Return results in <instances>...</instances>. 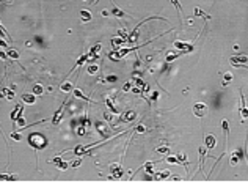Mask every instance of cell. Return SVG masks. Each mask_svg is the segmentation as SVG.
I'll return each instance as SVG.
<instances>
[{
    "instance_id": "d4e9b609",
    "label": "cell",
    "mask_w": 248,
    "mask_h": 192,
    "mask_svg": "<svg viewBox=\"0 0 248 192\" xmlns=\"http://www.w3.org/2000/svg\"><path fill=\"white\" fill-rule=\"evenodd\" d=\"M105 106H107V107H108V109H110V110H112L113 113H119V110H118V109H116V107L113 106L112 99H107V101H105Z\"/></svg>"
},
{
    "instance_id": "d6a6232c",
    "label": "cell",
    "mask_w": 248,
    "mask_h": 192,
    "mask_svg": "<svg viewBox=\"0 0 248 192\" xmlns=\"http://www.w3.org/2000/svg\"><path fill=\"white\" fill-rule=\"evenodd\" d=\"M157 99H159V91H153V94H151V102L156 104Z\"/></svg>"
},
{
    "instance_id": "44dd1931",
    "label": "cell",
    "mask_w": 248,
    "mask_h": 192,
    "mask_svg": "<svg viewBox=\"0 0 248 192\" xmlns=\"http://www.w3.org/2000/svg\"><path fill=\"white\" fill-rule=\"evenodd\" d=\"M232 79H234L232 73H225V74H223V82H222V85H223V87H226V85H228Z\"/></svg>"
},
{
    "instance_id": "3957f363",
    "label": "cell",
    "mask_w": 248,
    "mask_h": 192,
    "mask_svg": "<svg viewBox=\"0 0 248 192\" xmlns=\"http://www.w3.org/2000/svg\"><path fill=\"white\" fill-rule=\"evenodd\" d=\"M193 113L198 116V118H203L209 113V107L204 104V102H195L193 104Z\"/></svg>"
},
{
    "instance_id": "5b68a950",
    "label": "cell",
    "mask_w": 248,
    "mask_h": 192,
    "mask_svg": "<svg viewBox=\"0 0 248 192\" xmlns=\"http://www.w3.org/2000/svg\"><path fill=\"white\" fill-rule=\"evenodd\" d=\"M239 112H240L242 120H246V118H248V107L245 106V98H243V94H240V107H239Z\"/></svg>"
},
{
    "instance_id": "ba28073f",
    "label": "cell",
    "mask_w": 248,
    "mask_h": 192,
    "mask_svg": "<svg viewBox=\"0 0 248 192\" xmlns=\"http://www.w3.org/2000/svg\"><path fill=\"white\" fill-rule=\"evenodd\" d=\"M204 143H206V147H207V150H212L213 147L217 145V139H215V137H213L212 134H209V135H206Z\"/></svg>"
},
{
    "instance_id": "74e56055",
    "label": "cell",
    "mask_w": 248,
    "mask_h": 192,
    "mask_svg": "<svg viewBox=\"0 0 248 192\" xmlns=\"http://www.w3.org/2000/svg\"><path fill=\"white\" fill-rule=\"evenodd\" d=\"M83 2H86V0H83ZM91 2H94V3H98V2H99V0H91Z\"/></svg>"
},
{
    "instance_id": "9c48e42d",
    "label": "cell",
    "mask_w": 248,
    "mask_h": 192,
    "mask_svg": "<svg viewBox=\"0 0 248 192\" xmlns=\"http://www.w3.org/2000/svg\"><path fill=\"white\" fill-rule=\"evenodd\" d=\"M52 162L53 164H57V167L60 169V170H68L69 169V166L71 164H68V162H65V161H61V157L58 156V157H55V159H52Z\"/></svg>"
},
{
    "instance_id": "f546056e",
    "label": "cell",
    "mask_w": 248,
    "mask_h": 192,
    "mask_svg": "<svg viewBox=\"0 0 248 192\" xmlns=\"http://www.w3.org/2000/svg\"><path fill=\"white\" fill-rule=\"evenodd\" d=\"M82 161H83L82 157H77V159H74V161L71 162V169H77L80 164H82Z\"/></svg>"
},
{
    "instance_id": "4fadbf2b",
    "label": "cell",
    "mask_w": 248,
    "mask_h": 192,
    "mask_svg": "<svg viewBox=\"0 0 248 192\" xmlns=\"http://www.w3.org/2000/svg\"><path fill=\"white\" fill-rule=\"evenodd\" d=\"M74 96H75V98H79V99H83V101H86V102H94L93 99H89L88 98V96H85L83 94V91H82V90H79V88H74Z\"/></svg>"
},
{
    "instance_id": "83f0119b",
    "label": "cell",
    "mask_w": 248,
    "mask_h": 192,
    "mask_svg": "<svg viewBox=\"0 0 248 192\" xmlns=\"http://www.w3.org/2000/svg\"><path fill=\"white\" fill-rule=\"evenodd\" d=\"M86 71H88V74H96V73L99 71V66L98 65H89Z\"/></svg>"
},
{
    "instance_id": "4dcf8cb0",
    "label": "cell",
    "mask_w": 248,
    "mask_h": 192,
    "mask_svg": "<svg viewBox=\"0 0 248 192\" xmlns=\"http://www.w3.org/2000/svg\"><path fill=\"white\" fill-rule=\"evenodd\" d=\"M156 151L160 153V154H168V153H170V148H168V147H159Z\"/></svg>"
},
{
    "instance_id": "8992f818",
    "label": "cell",
    "mask_w": 248,
    "mask_h": 192,
    "mask_svg": "<svg viewBox=\"0 0 248 192\" xmlns=\"http://www.w3.org/2000/svg\"><path fill=\"white\" fill-rule=\"evenodd\" d=\"M110 14H112V16H115V17H129L127 14H126V13H124L122 10H119L118 8V6H116L113 2H112V10H110Z\"/></svg>"
},
{
    "instance_id": "836d02e7",
    "label": "cell",
    "mask_w": 248,
    "mask_h": 192,
    "mask_svg": "<svg viewBox=\"0 0 248 192\" xmlns=\"http://www.w3.org/2000/svg\"><path fill=\"white\" fill-rule=\"evenodd\" d=\"M2 180H10V181H16L17 176L16 175H2Z\"/></svg>"
},
{
    "instance_id": "8d00e7d4",
    "label": "cell",
    "mask_w": 248,
    "mask_h": 192,
    "mask_svg": "<svg viewBox=\"0 0 248 192\" xmlns=\"http://www.w3.org/2000/svg\"><path fill=\"white\" fill-rule=\"evenodd\" d=\"M170 2H171V3H173V5L176 6V10L179 11V14H181V5H179V2H177V0H170Z\"/></svg>"
},
{
    "instance_id": "ffe728a7",
    "label": "cell",
    "mask_w": 248,
    "mask_h": 192,
    "mask_svg": "<svg viewBox=\"0 0 248 192\" xmlns=\"http://www.w3.org/2000/svg\"><path fill=\"white\" fill-rule=\"evenodd\" d=\"M86 60H89V57H88V55H85V54H83V55H80V58L77 60V63H75V66L72 68V70H79V68H80L82 65H83ZM72 70H71V71H72Z\"/></svg>"
},
{
    "instance_id": "7a4b0ae2",
    "label": "cell",
    "mask_w": 248,
    "mask_h": 192,
    "mask_svg": "<svg viewBox=\"0 0 248 192\" xmlns=\"http://www.w3.org/2000/svg\"><path fill=\"white\" fill-rule=\"evenodd\" d=\"M229 63L234 66V68H243L245 63H248V57L243 55V54H239V55H232L229 58Z\"/></svg>"
},
{
    "instance_id": "5bb4252c",
    "label": "cell",
    "mask_w": 248,
    "mask_h": 192,
    "mask_svg": "<svg viewBox=\"0 0 248 192\" xmlns=\"http://www.w3.org/2000/svg\"><path fill=\"white\" fill-rule=\"evenodd\" d=\"M176 157H177V161H179V166H184L185 169L189 167V161H187V156H185V154L177 153V154H176Z\"/></svg>"
},
{
    "instance_id": "6da1fadb",
    "label": "cell",
    "mask_w": 248,
    "mask_h": 192,
    "mask_svg": "<svg viewBox=\"0 0 248 192\" xmlns=\"http://www.w3.org/2000/svg\"><path fill=\"white\" fill-rule=\"evenodd\" d=\"M29 143H30V147H33V148H35L36 151H38V150L46 148L47 140H46L41 134L35 132V134H30V135H29Z\"/></svg>"
},
{
    "instance_id": "484cf974",
    "label": "cell",
    "mask_w": 248,
    "mask_h": 192,
    "mask_svg": "<svg viewBox=\"0 0 248 192\" xmlns=\"http://www.w3.org/2000/svg\"><path fill=\"white\" fill-rule=\"evenodd\" d=\"M16 123H17V126H19L20 129H24V128L27 126V125H25V118H24L22 115H19V116H17V121H16Z\"/></svg>"
},
{
    "instance_id": "d590c367",
    "label": "cell",
    "mask_w": 248,
    "mask_h": 192,
    "mask_svg": "<svg viewBox=\"0 0 248 192\" xmlns=\"http://www.w3.org/2000/svg\"><path fill=\"white\" fill-rule=\"evenodd\" d=\"M237 162H239V157H237V154H234V153H232V157H231V166H236Z\"/></svg>"
},
{
    "instance_id": "2e32d148",
    "label": "cell",
    "mask_w": 248,
    "mask_h": 192,
    "mask_svg": "<svg viewBox=\"0 0 248 192\" xmlns=\"http://www.w3.org/2000/svg\"><path fill=\"white\" fill-rule=\"evenodd\" d=\"M193 14H195V17H203V19H210V14H206V13L201 10V8H195V11H193Z\"/></svg>"
},
{
    "instance_id": "ac0fdd59",
    "label": "cell",
    "mask_w": 248,
    "mask_h": 192,
    "mask_svg": "<svg viewBox=\"0 0 248 192\" xmlns=\"http://www.w3.org/2000/svg\"><path fill=\"white\" fill-rule=\"evenodd\" d=\"M222 128H223V132H225V139L228 140V135H229V123L226 118L222 120Z\"/></svg>"
},
{
    "instance_id": "30bf717a",
    "label": "cell",
    "mask_w": 248,
    "mask_h": 192,
    "mask_svg": "<svg viewBox=\"0 0 248 192\" xmlns=\"http://www.w3.org/2000/svg\"><path fill=\"white\" fill-rule=\"evenodd\" d=\"M22 101L25 102V104H35L36 94H35V93H24V94H22Z\"/></svg>"
},
{
    "instance_id": "8fae6325",
    "label": "cell",
    "mask_w": 248,
    "mask_h": 192,
    "mask_svg": "<svg viewBox=\"0 0 248 192\" xmlns=\"http://www.w3.org/2000/svg\"><path fill=\"white\" fill-rule=\"evenodd\" d=\"M22 112H24V106H20V104H19V106L14 109V110L11 112V121H13V123H16V121H17V116H19V115H22Z\"/></svg>"
},
{
    "instance_id": "9a60e30c",
    "label": "cell",
    "mask_w": 248,
    "mask_h": 192,
    "mask_svg": "<svg viewBox=\"0 0 248 192\" xmlns=\"http://www.w3.org/2000/svg\"><path fill=\"white\" fill-rule=\"evenodd\" d=\"M91 13H89L88 10H82L80 11V19H82V22H89L91 20Z\"/></svg>"
},
{
    "instance_id": "1f68e13d",
    "label": "cell",
    "mask_w": 248,
    "mask_h": 192,
    "mask_svg": "<svg viewBox=\"0 0 248 192\" xmlns=\"http://www.w3.org/2000/svg\"><path fill=\"white\" fill-rule=\"evenodd\" d=\"M135 131H137V132H140V134H144V132L148 131V128L144 126V125H138V126L135 128Z\"/></svg>"
},
{
    "instance_id": "e0dca14e",
    "label": "cell",
    "mask_w": 248,
    "mask_h": 192,
    "mask_svg": "<svg viewBox=\"0 0 248 192\" xmlns=\"http://www.w3.org/2000/svg\"><path fill=\"white\" fill-rule=\"evenodd\" d=\"M2 96L8 101L14 99V93H13V90H8V88H2Z\"/></svg>"
},
{
    "instance_id": "cb8c5ba5",
    "label": "cell",
    "mask_w": 248,
    "mask_h": 192,
    "mask_svg": "<svg viewBox=\"0 0 248 192\" xmlns=\"http://www.w3.org/2000/svg\"><path fill=\"white\" fill-rule=\"evenodd\" d=\"M135 116H137V113L135 112H127L126 115H124V118H122V121H132V120H135Z\"/></svg>"
},
{
    "instance_id": "4316f807",
    "label": "cell",
    "mask_w": 248,
    "mask_h": 192,
    "mask_svg": "<svg viewBox=\"0 0 248 192\" xmlns=\"http://www.w3.org/2000/svg\"><path fill=\"white\" fill-rule=\"evenodd\" d=\"M10 137L13 140H22V134H20L19 131H13L11 134H10Z\"/></svg>"
},
{
    "instance_id": "d6986e66",
    "label": "cell",
    "mask_w": 248,
    "mask_h": 192,
    "mask_svg": "<svg viewBox=\"0 0 248 192\" xmlns=\"http://www.w3.org/2000/svg\"><path fill=\"white\" fill-rule=\"evenodd\" d=\"M127 41V38H124V36H121L119 35V38H113L112 39V44H113V47H119L121 44H124Z\"/></svg>"
},
{
    "instance_id": "277c9868",
    "label": "cell",
    "mask_w": 248,
    "mask_h": 192,
    "mask_svg": "<svg viewBox=\"0 0 248 192\" xmlns=\"http://www.w3.org/2000/svg\"><path fill=\"white\" fill-rule=\"evenodd\" d=\"M110 172H112V176L110 178L118 180V178H121V175H122V169H121L119 164H112V166H110Z\"/></svg>"
},
{
    "instance_id": "7c38bea8",
    "label": "cell",
    "mask_w": 248,
    "mask_h": 192,
    "mask_svg": "<svg viewBox=\"0 0 248 192\" xmlns=\"http://www.w3.org/2000/svg\"><path fill=\"white\" fill-rule=\"evenodd\" d=\"M63 109H65V106H61V107L58 109V110H57V112H55V115H53V118H52V125H55V126H57V125H58V123L61 121V115H63Z\"/></svg>"
},
{
    "instance_id": "7402d4cb",
    "label": "cell",
    "mask_w": 248,
    "mask_h": 192,
    "mask_svg": "<svg viewBox=\"0 0 248 192\" xmlns=\"http://www.w3.org/2000/svg\"><path fill=\"white\" fill-rule=\"evenodd\" d=\"M170 176V172H168V170H163V172H160V173H156L154 175V180H165V178H168Z\"/></svg>"
},
{
    "instance_id": "52a82bcc",
    "label": "cell",
    "mask_w": 248,
    "mask_h": 192,
    "mask_svg": "<svg viewBox=\"0 0 248 192\" xmlns=\"http://www.w3.org/2000/svg\"><path fill=\"white\" fill-rule=\"evenodd\" d=\"M60 90L63 91V93H71V91H74V85H72V82H71V80H65L63 84L60 85Z\"/></svg>"
},
{
    "instance_id": "f1b7e54d",
    "label": "cell",
    "mask_w": 248,
    "mask_h": 192,
    "mask_svg": "<svg viewBox=\"0 0 248 192\" xmlns=\"http://www.w3.org/2000/svg\"><path fill=\"white\" fill-rule=\"evenodd\" d=\"M8 55H10L11 58L17 60V58H19V52H17L16 49H8Z\"/></svg>"
},
{
    "instance_id": "e575fe53",
    "label": "cell",
    "mask_w": 248,
    "mask_h": 192,
    "mask_svg": "<svg viewBox=\"0 0 248 192\" xmlns=\"http://www.w3.org/2000/svg\"><path fill=\"white\" fill-rule=\"evenodd\" d=\"M134 84H135V82H134V80H130V82H127V84H126V85H124V87H122V90H124V91H129V90H132V85H134Z\"/></svg>"
},
{
    "instance_id": "603a6c76",
    "label": "cell",
    "mask_w": 248,
    "mask_h": 192,
    "mask_svg": "<svg viewBox=\"0 0 248 192\" xmlns=\"http://www.w3.org/2000/svg\"><path fill=\"white\" fill-rule=\"evenodd\" d=\"M33 93H35L36 96H41V94L44 93L43 85H41V84H35V85H33Z\"/></svg>"
}]
</instances>
